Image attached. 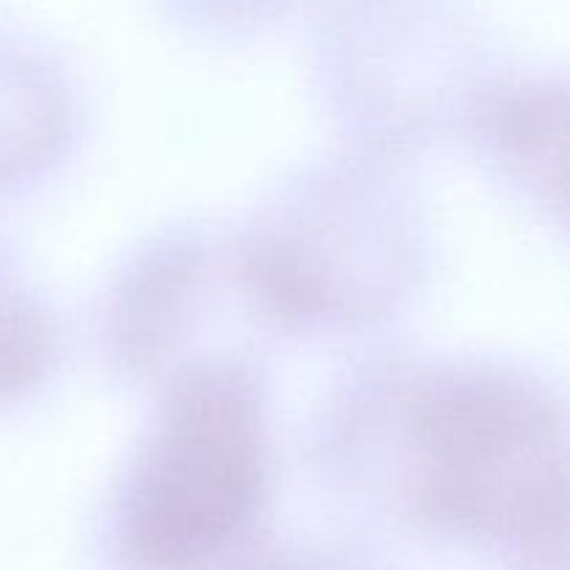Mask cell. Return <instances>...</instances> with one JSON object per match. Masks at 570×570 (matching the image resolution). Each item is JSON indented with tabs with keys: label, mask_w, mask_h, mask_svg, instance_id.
<instances>
[{
	"label": "cell",
	"mask_w": 570,
	"mask_h": 570,
	"mask_svg": "<svg viewBox=\"0 0 570 570\" xmlns=\"http://www.w3.org/2000/svg\"><path fill=\"white\" fill-rule=\"evenodd\" d=\"M406 495L421 515L462 532L562 543L560 415L527 379L445 373L395 401Z\"/></svg>",
	"instance_id": "6da1fadb"
},
{
	"label": "cell",
	"mask_w": 570,
	"mask_h": 570,
	"mask_svg": "<svg viewBox=\"0 0 570 570\" xmlns=\"http://www.w3.org/2000/svg\"><path fill=\"white\" fill-rule=\"evenodd\" d=\"M259 490L254 384L234 365L193 367L126 484L122 549L142 570H209L245 532Z\"/></svg>",
	"instance_id": "7a4b0ae2"
},
{
	"label": "cell",
	"mask_w": 570,
	"mask_h": 570,
	"mask_svg": "<svg viewBox=\"0 0 570 570\" xmlns=\"http://www.w3.org/2000/svg\"><path fill=\"white\" fill-rule=\"evenodd\" d=\"M61 95L48 70L11 39L0 37V184L31 173L61 131Z\"/></svg>",
	"instance_id": "3957f363"
},
{
	"label": "cell",
	"mask_w": 570,
	"mask_h": 570,
	"mask_svg": "<svg viewBox=\"0 0 570 570\" xmlns=\"http://www.w3.org/2000/svg\"><path fill=\"white\" fill-rule=\"evenodd\" d=\"M53 351L48 312L28 289L0 271V401H9L42 376Z\"/></svg>",
	"instance_id": "277c9868"
}]
</instances>
